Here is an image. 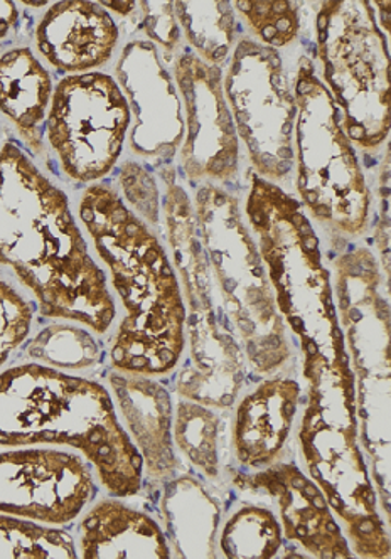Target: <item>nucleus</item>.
<instances>
[{"label":"nucleus","mask_w":391,"mask_h":559,"mask_svg":"<svg viewBox=\"0 0 391 559\" xmlns=\"http://www.w3.org/2000/svg\"><path fill=\"white\" fill-rule=\"evenodd\" d=\"M0 265L9 266L49 319L80 322L96 334L117 309L68 195L17 145L0 148Z\"/></svg>","instance_id":"f257e3e1"},{"label":"nucleus","mask_w":391,"mask_h":559,"mask_svg":"<svg viewBox=\"0 0 391 559\" xmlns=\"http://www.w3.org/2000/svg\"><path fill=\"white\" fill-rule=\"evenodd\" d=\"M78 213L126 317L110 347L115 371L166 376L186 347V306L166 248L110 186H90Z\"/></svg>","instance_id":"f03ea898"},{"label":"nucleus","mask_w":391,"mask_h":559,"mask_svg":"<svg viewBox=\"0 0 391 559\" xmlns=\"http://www.w3.org/2000/svg\"><path fill=\"white\" fill-rule=\"evenodd\" d=\"M73 447L117 497L141 492L144 462L107 388L39 362L0 374V447Z\"/></svg>","instance_id":"7ed1b4c3"},{"label":"nucleus","mask_w":391,"mask_h":559,"mask_svg":"<svg viewBox=\"0 0 391 559\" xmlns=\"http://www.w3.org/2000/svg\"><path fill=\"white\" fill-rule=\"evenodd\" d=\"M307 405L299 443L310 478L343 523L353 555L390 558V536L378 512L377 489L359 449L358 405L349 359L304 357Z\"/></svg>","instance_id":"20e7f679"},{"label":"nucleus","mask_w":391,"mask_h":559,"mask_svg":"<svg viewBox=\"0 0 391 559\" xmlns=\"http://www.w3.org/2000/svg\"><path fill=\"white\" fill-rule=\"evenodd\" d=\"M245 213L256 233L279 313L299 338L303 356L321 354L329 361L346 359L331 272L325 269L318 235L299 201L251 174Z\"/></svg>","instance_id":"39448f33"},{"label":"nucleus","mask_w":391,"mask_h":559,"mask_svg":"<svg viewBox=\"0 0 391 559\" xmlns=\"http://www.w3.org/2000/svg\"><path fill=\"white\" fill-rule=\"evenodd\" d=\"M192 206L216 298L247 365L259 374H273L291 361V344L240 203L220 186L203 185Z\"/></svg>","instance_id":"423d86ee"},{"label":"nucleus","mask_w":391,"mask_h":559,"mask_svg":"<svg viewBox=\"0 0 391 559\" xmlns=\"http://www.w3.org/2000/svg\"><path fill=\"white\" fill-rule=\"evenodd\" d=\"M161 176L166 185L164 222L185 298L189 335V362L176 379V391L189 402L229 408L244 388L247 357L216 298L192 201L176 181L174 167L164 166Z\"/></svg>","instance_id":"0eeeda50"},{"label":"nucleus","mask_w":391,"mask_h":559,"mask_svg":"<svg viewBox=\"0 0 391 559\" xmlns=\"http://www.w3.org/2000/svg\"><path fill=\"white\" fill-rule=\"evenodd\" d=\"M391 2H322L316 19L325 88L353 147L375 154L390 133Z\"/></svg>","instance_id":"6e6552de"},{"label":"nucleus","mask_w":391,"mask_h":559,"mask_svg":"<svg viewBox=\"0 0 391 559\" xmlns=\"http://www.w3.org/2000/svg\"><path fill=\"white\" fill-rule=\"evenodd\" d=\"M334 302L362 418L359 440L374 464L378 499L388 514L390 478V307L381 295L380 263L368 248L334 262Z\"/></svg>","instance_id":"1a4fd4ad"},{"label":"nucleus","mask_w":391,"mask_h":559,"mask_svg":"<svg viewBox=\"0 0 391 559\" xmlns=\"http://www.w3.org/2000/svg\"><path fill=\"white\" fill-rule=\"evenodd\" d=\"M294 169L300 206L316 223L347 238L368 231L371 192L341 123V111L307 56L296 83Z\"/></svg>","instance_id":"9d476101"},{"label":"nucleus","mask_w":391,"mask_h":559,"mask_svg":"<svg viewBox=\"0 0 391 559\" xmlns=\"http://www.w3.org/2000/svg\"><path fill=\"white\" fill-rule=\"evenodd\" d=\"M223 93L253 174L272 185L294 170L296 96L275 49L240 37L223 74Z\"/></svg>","instance_id":"9b49d317"},{"label":"nucleus","mask_w":391,"mask_h":559,"mask_svg":"<svg viewBox=\"0 0 391 559\" xmlns=\"http://www.w3.org/2000/svg\"><path fill=\"white\" fill-rule=\"evenodd\" d=\"M126 96L104 73L63 78L49 105L48 142L71 181H100L119 163L130 129Z\"/></svg>","instance_id":"f8f14e48"},{"label":"nucleus","mask_w":391,"mask_h":559,"mask_svg":"<svg viewBox=\"0 0 391 559\" xmlns=\"http://www.w3.org/2000/svg\"><path fill=\"white\" fill-rule=\"evenodd\" d=\"M95 493L92 468L76 453L31 447L0 453V514L63 526Z\"/></svg>","instance_id":"ddd939ff"},{"label":"nucleus","mask_w":391,"mask_h":559,"mask_svg":"<svg viewBox=\"0 0 391 559\" xmlns=\"http://www.w3.org/2000/svg\"><path fill=\"white\" fill-rule=\"evenodd\" d=\"M174 76L185 108L181 166L192 185L229 181L240 166V139L223 93V70L182 52Z\"/></svg>","instance_id":"4468645a"},{"label":"nucleus","mask_w":391,"mask_h":559,"mask_svg":"<svg viewBox=\"0 0 391 559\" xmlns=\"http://www.w3.org/2000/svg\"><path fill=\"white\" fill-rule=\"evenodd\" d=\"M130 110V151L152 166L170 164L185 142V108L176 82L151 41H130L115 64Z\"/></svg>","instance_id":"2eb2a0df"},{"label":"nucleus","mask_w":391,"mask_h":559,"mask_svg":"<svg viewBox=\"0 0 391 559\" xmlns=\"http://www.w3.org/2000/svg\"><path fill=\"white\" fill-rule=\"evenodd\" d=\"M235 484L270 497L279 512L282 534L307 555L319 559H349V543L328 499L312 478L291 464H273L253 475H237Z\"/></svg>","instance_id":"dca6fc26"},{"label":"nucleus","mask_w":391,"mask_h":559,"mask_svg":"<svg viewBox=\"0 0 391 559\" xmlns=\"http://www.w3.org/2000/svg\"><path fill=\"white\" fill-rule=\"evenodd\" d=\"M120 31L98 2L64 0L49 5L36 27L39 55L58 71L93 73L110 61Z\"/></svg>","instance_id":"f3484780"},{"label":"nucleus","mask_w":391,"mask_h":559,"mask_svg":"<svg viewBox=\"0 0 391 559\" xmlns=\"http://www.w3.org/2000/svg\"><path fill=\"white\" fill-rule=\"evenodd\" d=\"M108 383L126 421V431L141 453L145 475L154 484H166L178 471L169 393L144 374L115 371L108 376Z\"/></svg>","instance_id":"a211bd4d"},{"label":"nucleus","mask_w":391,"mask_h":559,"mask_svg":"<svg viewBox=\"0 0 391 559\" xmlns=\"http://www.w3.org/2000/svg\"><path fill=\"white\" fill-rule=\"evenodd\" d=\"M300 402L296 379L270 378L250 391L235 412L232 445L244 467L263 471L281 461Z\"/></svg>","instance_id":"6ab92c4d"},{"label":"nucleus","mask_w":391,"mask_h":559,"mask_svg":"<svg viewBox=\"0 0 391 559\" xmlns=\"http://www.w3.org/2000/svg\"><path fill=\"white\" fill-rule=\"evenodd\" d=\"M78 534V558H170L163 527L151 515L117 499L96 502L80 523Z\"/></svg>","instance_id":"aec40b11"},{"label":"nucleus","mask_w":391,"mask_h":559,"mask_svg":"<svg viewBox=\"0 0 391 559\" xmlns=\"http://www.w3.org/2000/svg\"><path fill=\"white\" fill-rule=\"evenodd\" d=\"M159 512L170 558H216L222 508L200 480L191 475L167 480Z\"/></svg>","instance_id":"412c9836"},{"label":"nucleus","mask_w":391,"mask_h":559,"mask_svg":"<svg viewBox=\"0 0 391 559\" xmlns=\"http://www.w3.org/2000/svg\"><path fill=\"white\" fill-rule=\"evenodd\" d=\"M51 74L29 48L9 49L0 56V114L9 118L33 154L42 155L43 126L51 105Z\"/></svg>","instance_id":"4be33fe9"},{"label":"nucleus","mask_w":391,"mask_h":559,"mask_svg":"<svg viewBox=\"0 0 391 559\" xmlns=\"http://www.w3.org/2000/svg\"><path fill=\"white\" fill-rule=\"evenodd\" d=\"M179 29L203 63L223 68L233 52L237 19L232 2H173Z\"/></svg>","instance_id":"5701e85b"},{"label":"nucleus","mask_w":391,"mask_h":559,"mask_svg":"<svg viewBox=\"0 0 391 559\" xmlns=\"http://www.w3.org/2000/svg\"><path fill=\"white\" fill-rule=\"evenodd\" d=\"M284 534L277 515L259 506H244L226 521L220 551L229 559L277 558Z\"/></svg>","instance_id":"b1692460"},{"label":"nucleus","mask_w":391,"mask_h":559,"mask_svg":"<svg viewBox=\"0 0 391 559\" xmlns=\"http://www.w3.org/2000/svg\"><path fill=\"white\" fill-rule=\"evenodd\" d=\"M220 416L210 406L181 400L173 416V440L189 464L206 478L220 474Z\"/></svg>","instance_id":"393cba45"},{"label":"nucleus","mask_w":391,"mask_h":559,"mask_svg":"<svg viewBox=\"0 0 391 559\" xmlns=\"http://www.w3.org/2000/svg\"><path fill=\"white\" fill-rule=\"evenodd\" d=\"M0 558L74 559V539L67 531L43 526L29 519L0 514Z\"/></svg>","instance_id":"a878e982"},{"label":"nucleus","mask_w":391,"mask_h":559,"mask_svg":"<svg viewBox=\"0 0 391 559\" xmlns=\"http://www.w3.org/2000/svg\"><path fill=\"white\" fill-rule=\"evenodd\" d=\"M27 353L39 365L55 369L92 368L100 359V346L90 332L64 324L49 325L39 332Z\"/></svg>","instance_id":"bb28decb"},{"label":"nucleus","mask_w":391,"mask_h":559,"mask_svg":"<svg viewBox=\"0 0 391 559\" xmlns=\"http://www.w3.org/2000/svg\"><path fill=\"white\" fill-rule=\"evenodd\" d=\"M233 9L240 12L251 39L277 51L299 36V4L287 0H238Z\"/></svg>","instance_id":"cd10ccee"},{"label":"nucleus","mask_w":391,"mask_h":559,"mask_svg":"<svg viewBox=\"0 0 391 559\" xmlns=\"http://www.w3.org/2000/svg\"><path fill=\"white\" fill-rule=\"evenodd\" d=\"M33 324V307L12 285L0 280V368L26 341Z\"/></svg>","instance_id":"c85d7f7f"},{"label":"nucleus","mask_w":391,"mask_h":559,"mask_svg":"<svg viewBox=\"0 0 391 559\" xmlns=\"http://www.w3.org/2000/svg\"><path fill=\"white\" fill-rule=\"evenodd\" d=\"M123 203L141 217L145 225L157 226L161 219V192L154 177L141 164L127 160L120 173Z\"/></svg>","instance_id":"c756f323"},{"label":"nucleus","mask_w":391,"mask_h":559,"mask_svg":"<svg viewBox=\"0 0 391 559\" xmlns=\"http://www.w3.org/2000/svg\"><path fill=\"white\" fill-rule=\"evenodd\" d=\"M137 11L141 12L139 27L155 48L163 49L164 59L170 63L182 36L173 2H137Z\"/></svg>","instance_id":"7c9ffc66"},{"label":"nucleus","mask_w":391,"mask_h":559,"mask_svg":"<svg viewBox=\"0 0 391 559\" xmlns=\"http://www.w3.org/2000/svg\"><path fill=\"white\" fill-rule=\"evenodd\" d=\"M19 11L14 2L8 0H0V41L8 37L12 27L17 24Z\"/></svg>","instance_id":"2f4dec72"},{"label":"nucleus","mask_w":391,"mask_h":559,"mask_svg":"<svg viewBox=\"0 0 391 559\" xmlns=\"http://www.w3.org/2000/svg\"><path fill=\"white\" fill-rule=\"evenodd\" d=\"M98 4L107 11H114L115 14L122 15V17H130L137 12V2H98Z\"/></svg>","instance_id":"473e14b6"}]
</instances>
